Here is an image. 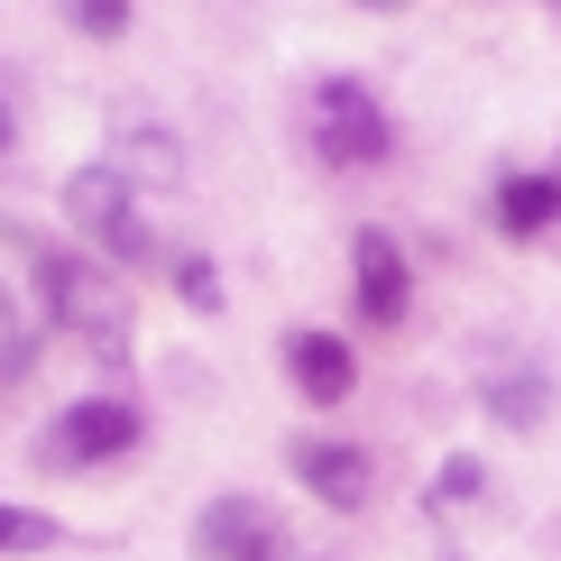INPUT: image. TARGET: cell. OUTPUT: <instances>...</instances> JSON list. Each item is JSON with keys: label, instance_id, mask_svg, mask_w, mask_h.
Segmentation results:
<instances>
[{"label": "cell", "instance_id": "obj_1", "mask_svg": "<svg viewBox=\"0 0 561 561\" xmlns=\"http://www.w3.org/2000/svg\"><path fill=\"white\" fill-rule=\"evenodd\" d=\"M37 295L56 304V322H65V332H83L102 359H121V350H129V286L111 267L65 259V249H37Z\"/></svg>", "mask_w": 561, "mask_h": 561}, {"label": "cell", "instance_id": "obj_2", "mask_svg": "<svg viewBox=\"0 0 561 561\" xmlns=\"http://www.w3.org/2000/svg\"><path fill=\"white\" fill-rule=\"evenodd\" d=\"M65 213H75V230L102 259H121V267H157V230L148 213H138V184L121 167H83L75 184H65Z\"/></svg>", "mask_w": 561, "mask_h": 561}, {"label": "cell", "instance_id": "obj_3", "mask_svg": "<svg viewBox=\"0 0 561 561\" xmlns=\"http://www.w3.org/2000/svg\"><path fill=\"white\" fill-rule=\"evenodd\" d=\"M313 148L332 157V167H378V157L396 148V129H387V111L368 102V83L332 75L313 92Z\"/></svg>", "mask_w": 561, "mask_h": 561}, {"label": "cell", "instance_id": "obj_4", "mask_svg": "<svg viewBox=\"0 0 561 561\" xmlns=\"http://www.w3.org/2000/svg\"><path fill=\"white\" fill-rule=\"evenodd\" d=\"M138 405H121V396H83V405H65V424L46 433V460H65V470H83V460H121L138 451Z\"/></svg>", "mask_w": 561, "mask_h": 561}, {"label": "cell", "instance_id": "obj_5", "mask_svg": "<svg viewBox=\"0 0 561 561\" xmlns=\"http://www.w3.org/2000/svg\"><path fill=\"white\" fill-rule=\"evenodd\" d=\"M414 304V276H405V249L387 240V230H359V322H378V332H396Z\"/></svg>", "mask_w": 561, "mask_h": 561}, {"label": "cell", "instance_id": "obj_6", "mask_svg": "<svg viewBox=\"0 0 561 561\" xmlns=\"http://www.w3.org/2000/svg\"><path fill=\"white\" fill-rule=\"evenodd\" d=\"M295 470L322 506H368V451L359 442H295Z\"/></svg>", "mask_w": 561, "mask_h": 561}, {"label": "cell", "instance_id": "obj_7", "mask_svg": "<svg viewBox=\"0 0 561 561\" xmlns=\"http://www.w3.org/2000/svg\"><path fill=\"white\" fill-rule=\"evenodd\" d=\"M267 543H276V525H267V506H249V497L203 506V525H194V552L203 561H249V552H267Z\"/></svg>", "mask_w": 561, "mask_h": 561}, {"label": "cell", "instance_id": "obj_8", "mask_svg": "<svg viewBox=\"0 0 561 561\" xmlns=\"http://www.w3.org/2000/svg\"><path fill=\"white\" fill-rule=\"evenodd\" d=\"M286 368H295V387L313 396V405H341V396H350V378H359V368H350V341H341V332H295V341H286Z\"/></svg>", "mask_w": 561, "mask_h": 561}, {"label": "cell", "instance_id": "obj_9", "mask_svg": "<svg viewBox=\"0 0 561 561\" xmlns=\"http://www.w3.org/2000/svg\"><path fill=\"white\" fill-rule=\"evenodd\" d=\"M552 221H561V175H506L497 184V230L506 240H534Z\"/></svg>", "mask_w": 561, "mask_h": 561}, {"label": "cell", "instance_id": "obj_10", "mask_svg": "<svg viewBox=\"0 0 561 561\" xmlns=\"http://www.w3.org/2000/svg\"><path fill=\"white\" fill-rule=\"evenodd\" d=\"M488 414H497V424H534V414H543V378L497 368V378H488Z\"/></svg>", "mask_w": 561, "mask_h": 561}, {"label": "cell", "instance_id": "obj_11", "mask_svg": "<svg viewBox=\"0 0 561 561\" xmlns=\"http://www.w3.org/2000/svg\"><path fill=\"white\" fill-rule=\"evenodd\" d=\"M10 552H56V516H37V506H0V561Z\"/></svg>", "mask_w": 561, "mask_h": 561}, {"label": "cell", "instance_id": "obj_12", "mask_svg": "<svg viewBox=\"0 0 561 561\" xmlns=\"http://www.w3.org/2000/svg\"><path fill=\"white\" fill-rule=\"evenodd\" d=\"M65 19H75L83 37H121L129 28V0H65Z\"/></svg>", "mask_w": 561, "mask_h": 561}, {"label": "cell", "instance_id": "obj_13", "mask_svg": "<svg viewBox=\"0 0 561 561\" xmlns=\"http://www.w3.org/2000/svg\"><path fill=\"white\" fill-rule=\"evenodd\" d=\"M433 497H442V506H470V497H479V460H442Z\"/></svg>", "mask_w": 561, "mask_h": 561}, {"label": "cell", "instance_id": "obj_14", "mask_svg": "<svg viewBox=\"0 0 561 561\" xmlns=\"http://www.w3.org/2000/svg\"><path fill=\"white\" fill-rule=\"evenodd\" d=\"M175 286H184V295H194V304H221V276H213V267H203V259H175Z\"/></svg>", "mask_w": 561, "mask_h": 561}, {"label": "cell", "instance_id": "obj_15", "mask_svg": "<svg viewBox=\"0 0 561 561\" xmlns=\"http://www.w3.org/2000/svg\"><path fill=\"white\" fill-rule=\"evenodd\" d=\"M0 148H10V102H0Z\"/></svg>", "mask_w": 561, "mask_h": 561}, {"label": "cell", "instance_id": "obj_16", "mask_svg": "<svg viewBox=\"0 0 561 561\" xmlns=\"http://www.w3.org/2000/svg\"><path fill=\"white\" fill-rule=\"evenodd\" d=\"M552 10H561V0H552Z\"/></svg>", "mask_w": 561, "mask_h": 561}]
</instances>
